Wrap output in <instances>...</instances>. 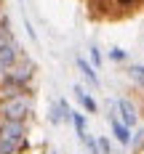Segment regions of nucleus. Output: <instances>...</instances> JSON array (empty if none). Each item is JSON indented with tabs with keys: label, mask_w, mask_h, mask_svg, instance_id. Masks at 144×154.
I'll return each mask as SVG.
<instances>
[{
	"label": "nucleus",
	"mask_w": 144,
	"mask_h": 154,
	"mask_svg": "<svg viewBox=\"0 0 144 154\" xmlns=\"http://www.w3.org/2000/svg\"><path fill=\"white\" fill-rule=\"evenodd\" d=\"M32 114H35V91H21L0 98V120L30 122Z\"/></svg>",
	"instance_id": "obj_1"
},
{
	"label": "nucleus",
	"mask_w": 144,
	"mask_h": 154,
	"mask_svg": "<svg viewBox=\"0 0 144 154\" xmlns=\"http://www.w3.org/2000/svg\"><path fill=\"white\" fill-rule=\"evenodd\" d=\"M27 133H30L27 122L0 120V154H21V152H27V146H30Z\"/></svg>",
	"instance_id": "obj_2"
},
{
	"label": "nucleus",
	"mask_w": 144,
	"mask_h": 154,
	"mask_svg": "<svg viewBox=\"0 0 144 154\" xmlns=\"http://www.w3.org/2000/svg\"><path fill=\"white\" fill-rule=\"evenodd\" d=\"M37 77V64L30 59V53L5 72L0 77V85H8V88H21V91H32V82Z\"/></svg>",
	"instance_id": "obj_3"
},
{
	"label": "nucleus",
	"mask_w": 144,
	"mask_h": 154,
	"mask_svg": "<svg viewBox=\"0 0 144 154\" xmlns=\"http://www.w3.org/2000/svg\"><path fill=\"white\" fill-rule=\"evenodd\" d=\"M24 56H27V51L21 48L19 40H0V77Z\"/></svg>",
	"instance_id": "obj_4"
},
{
	"label": "nucleus",
	"mask_w": 144,
	"mask_h": 154,
	"mask_svg": "<svg viewBox=\"0 0 144 154\" xmlns=\"http://www.w3.org/2000/svg\"><path fill=\"white\" fill-rule=\"evenodd\" d=\"M115 106H117V117H120L128 128H139V122H142V114H139V106H136L131 98H126V96H117V98H115Z\"/></svg>",
	"instance_id": "obj_5"
},
{
	"label": "nucleus",
	"mask_w": 144,
	"mask_h": 154,
	"mask_svg": "<svg viewBox=\"0 0 144 154\" xmlns=\"http://www.w3.org/2000/svg\"><path fill=\"white\" fill-rule=\"evenodd\" d=\"M48 122L51 125H72V106H69V101L64 96H59L48 106Z\"/></svg>",
	"instance_id": "obj_6"
},
{
	"label": "nucleus",
	"mask_w": 144,
	"mask_h": 154,
	"mask_svg": "<svg viewBox=\"0 0 144 154\" xmlns=\"http://www.w3.org/2000/svg\"><path fill=\"white\" fill-rule=\"evenodd\" d=\"M75 66H78V72L83 75V80L94 88V91H99L101 88V80H99V69H96L94 64L88 61L85 56H75Z\"/></svg>",
	"instance_id": "obj_7"
},
{
	"label": "nucleus",
	"mask_w": 144,
	"mask_h": 154,
	"mask_svg": "<svg viewBox=\"0 0 144 154\" xmlns=\"http://www.w3.org/2000/svg\"><path fill=\"white\" fill-rule=\"evenodd\" d=\"M72 93H75V98H78V104L83 112H88V114H99V101L94 98V93L88 91L85 85H72Z\"/></svg>",
	"instance_id": "obj_8"
},
{
	"label": "nucleus",
	"mask_w": 144,
	"mask_h": 154,
	"mask_svg": "<svg viewBox=\"0 0 144 154\" xmlns=\"http://www.w3.org/2000/svg\"><path fill=\"white\" fill-rule=\"evenodd\" d=\"M72 128H75L78 141L83 143L85 136H88V112H83V109H72Z\"/></svg>",
	"instance_id": "obj_9"
},
{
	"label": "nucleus",
	"mask_w": 144,
	"mask_h": 154,
	"mask_svg": "<svg viewBox=\"0 0 144 154\" xmlns=\"http://www.w3.org/2000/svg\"><path fill=\"white\" fill-rule=\"evenodd\" d=\"M126 75H128V80L139 88V91H144V64H128V69H126Z\"/></svg>",
	"instance_id": "obj_10"
},
{
	"label": "nucleus",
	"mask_w": 144,
	"mask_h": 154,
	"mask_svg": "<svg viewBox=\"0 0 144 154\" xmlns=\"http://www.w3.org/2000/svg\"><path fill=\"white\" fill-rule=\"evenodd\" d=\"M107 61H112V64H128L131 61V53H128L126 48H120V45H110V51H107Z\"/></svg>",
	"instance_id": "obj_11"
},
{
	"label": "nucleus",
	"mask_w": 144,
	"mask_h": 154,
	"mask_svg": "<svg viewBox=\"0 0 144 154\" xmlns=\"http://www.w3.org/2000/svg\"><path fill=\"white\" fill-rule=\"evenodd\" d=\"M104 59H107V56L101 53V48L96 45V43H91V45H88V61L94 64L96 69H101V66H104Z\"/></svg>",
	"instance_id": "obj_12"
},
{
	"label": "nucleus",
	"mask_w": 144,
	"mask_h": 154,
	"mask_svg": "<svg viewBox=\"0 0 144 154\" xmlns=\"http://www.w3.org/2000/svg\"><path fill=\"white\" fill-rule=\"evenodd\" d=\"M83 146L88 149V154H101V146H99V136H85Z\"/></svg>",
	"instance_id": "obj_13"
},
{
	"label": "nucleus",
	"mask_w": 144,
	"mask_h": 154,
	"mask_svg": "<svg viewBox=\"0 0 144 154\" xmlns=\"http://www.w3.org/2000/svg\"><path fill=\"white\" fill-rule=\"evenodd\" d=\"M142 143H144V128L139 125V128H133V138H131V149H133V152H139V149H142Z\"/></svg>",
	"instance_id": "obj_14"
},
{
	"label": "nucleus",
	"mask_w": 144,
	"mask_h": 154,
	"mask_svg": "<svg viewBox=\"0 0 144 154\" xmlns=\"http://www.w3.org/2000/svg\"><path fill=\"white\" fill-rule=\"evenodd\" d=\"M21 16H24V11H21ZM24 32H27V37H30L32 45H40V37H37V32L32 29V24H30V19H27V16H24Z\"/></svg>",
	"instance_id": "obj_15"
},
{
	"label": "nucleus",
	"mask_w": 144,
	"mask_h": 154,
	"mask_svg": "<svg viewBox=\"0 0 144 154\" xmlns=\"http://www.w3.org/2000/svg\"><path fill=\"white\" fill-rule=\"evenodd\" d=\"M115 3V8H120V11H133L136 5H139V0H112Z\"/></svg>",
	"instance_id": "obj_16"
},
{
	"label": "nucleus",
	"mask_w": 144,
	"mask_h": 154,
	"mask_svg": "<svg viewBox=\"0 0 144 154\" xmlns=\"http://www.w3.org/2000/svg\"><path fill=\"white\" fill-rule=\"evenodd\" d=\"M99 146H101V154H112V141L107 136H99Z\"/></svg>",
	"instance_id": "obj_17"
},
{
	"label": "nucleus",
	"mask_w": 144,
	"mask_h": 154,
	"mask_svg": "<svg viewBox=\"0 0 144 154\" xmlns=\"http://www.w3.org/2000/svg\"><path fill=\"white\" fill-rule=\"evenodd\" d=\"M5 14H8V11H5V0H0V19H3Z\"/></svg>",
	"instance_id": "obj_18"
},
{
	"label": "nucleus",
	"mask_w": 144,
	"mask_h": 154,
	"mask_svg": "<svg viewBox=\"0 0 144 154\" xmlns=\"http://www.w3.org/2000/svg\"><path fill=\"white\" fill-rule=\"evenodd\" d=\"M46 154H59V152H56V149H48V152Z\"/></svg>",
	"instance_id": "obj_19"
},
{
	"label": "nucleus",
	"mask_w": 144,
	"mask_h": 154,
	"mask_svg": "<svg viewBox=\"0 0 144 154\" xmlns=\"http://www.w3.org/2000/svg\"><path fill=\"white\" fill-rule=\"evenodd\" d=\"M19 3H21V5H24V0H19Z\"/></svg>",
	"instance_id": "obj_20"
}]
</instances>
